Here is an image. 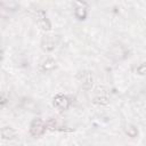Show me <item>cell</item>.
Instances as JSON below:
<instances>
[{
  "mask_svg": "<svg viewBox=\"0 0 146 146\" xmlns=\"http://www.w3.org/2000/svg\"><path fill=\"white\" fill-rule=\"evenodd\" d=\"M46 130V124L41 119H34L30 125V132L33 137H39L41 136Z\"/></svg>",
  "mask_w": 146,
  "mask_h": 146,
  "instance_id": "obj_1",
  "label": "cell"
},
{
  "mask_svg": "<svg viewBox=\"0 0 146 146\" xmlns=\"http://www.w3.org/2000/svg\"><path fill=\"white\" fill-rule=\"evenodd\" d=\"M36 22H38L39 26H40L42 30H44V31H49V30L51 29V24H50L49 19L47 18L46 13L42 11V10H39V11L36 13Z\"/></svg>",
  "mask_w": 146,
  "mask_h": 146,
  "instance_id": "obj_2",
  "label": "cell"
},
{
  "mask_svg": "<svg viewBox=\"0 0 146 146\" xmlns=\"http://www.w3.org/2000/svg\"><path fill=\"white\" fill-rule=\"evenodd\" d=\"M54 105H55L58 110H60V111L67 110L68 106H70V100H68V98H67L66 96H64V95H56L55 98H54Z\"/></svg>",
  "mask_w": 146,
  "mask_h": 146,
  "instance_id": "obj_3",
  "label": "cell"
},
{
  "mask_svg": "<svg viewBox=\"0 0 146 146\" xmlns=\"http://www.w3.org/2000/svg\"><path fill=\"white\" fill-rule=\"evenodd\" d=\"M55 67H56V62H55V59H52V58H50V57L43 59V60L39 64V70H40L41 72H48V71L54 70Z\"/></svg>",
  "mask_w": 146,
  "mask_h": 146,
  "instance_id": "obj_4",
  "label": "cell"
},
{
  "mask_svg": "<svg viewBox=\"0 0 146 146\" xmlns=\"http://www.w3.org/2000/svg\"><path fill=\"white\" fill-rule=\"evenodd\" d=\"M16 137V131L10 128V127H3L1 129V138L2 139H6V140H10V139H14Z\"/></svg>",
  "mask_w": 146,
  "mask_h": 146,
  "instance_id": "obj_5",
  "label": "cell"
},
{
  "mask_svg": "<svg viewBox=\"0 0 146 146\" xmlns=\"http://www.w3.org/2000/svg\"><path fill=\"white\" fill-rule=\"evenodd\" d=\"M80 80L82 82V88L83 89H87V90L91 89L94 80H92V76H91L90 73H82V79H80Z\"/></svg>",
  "mask_w": 146,
  "mask_h": 146,
  "instance_id": "obj_6",
  "label": "cell"
},
{
  "mask_svg": "<svg viewBox=\"0 0 146 146\" xmlns=\"http://www.w3.org/2000/svg\"><path fill=\"white\" fill-rule=\"evenodd\" d=\"M76 5H79V7L75 8V16L79 19H83L87 15V9L84 7V3L83 2H76Z\"/></svg>",
  "mask_w": 146,
  "mask_h": 146,
  "instance_id": "obj_7",
  "label": "cell"
},
{
  "mask_svg": "<svg viewBox=\"0 0 146 146\" xmlns=\"http://www.w3.org/2000/svg\"><path fill=\"white\" fill-rule=\"evenodd\" d=\"M42 48L46 50V51H50L55 48V42L50 39V38H47L42 41Z\"/></svg>",
  "mask_w": 146,
  "mask_h": 146,
  "instance_id": "obj_8",
  "label": "cell"
},
{
  "mask_svg": "<svg viewBox=\"0 0 146 146\" xmlns=\"http://www.w3.org/2000/svg\"><path fill=\"white\" fill-rule=\"evenodd\" d=\"M94 104H98V105H107L108 104V99L105 96H97L94 98Z\"/></svg>",
  "mask_w": 146,
  "mask_h": 146,
  "instance_id": "obj_9",
  "label": "cell"
},
{
  "mask_svg": "<svg viewBox=\"0 0 146 146\" xmlns=\"http://www.w3.org/2000/svg\"><path fill=\"white\" fill-rule=\"evenodd\" d=\"M127 133L130 136V137H136L137 136V133H138V131H137V128H135L133 125H129V127H127Z\"/></svg>",
  "mask_w": 146,
  "mask_h": 146,
  "instance_id": "obj_10",
  "label": "cell"
},
{
  "mask_svg": "<svg viewBox=\"0 0 146 146\" xmlns=\"http://www.w3.org/2000/svg\"><path fill=\"white\" fill-rule=\"evenodd\" d=\"M137 73H138V74H145V73H146V62L143 63V64H140V65L138 66Z\"/></svg>",
  "mask_w": 146,
  "mask_h": 146,
  "instance_id": "obj_11",
  "label": "cell"
}]
</instances>
